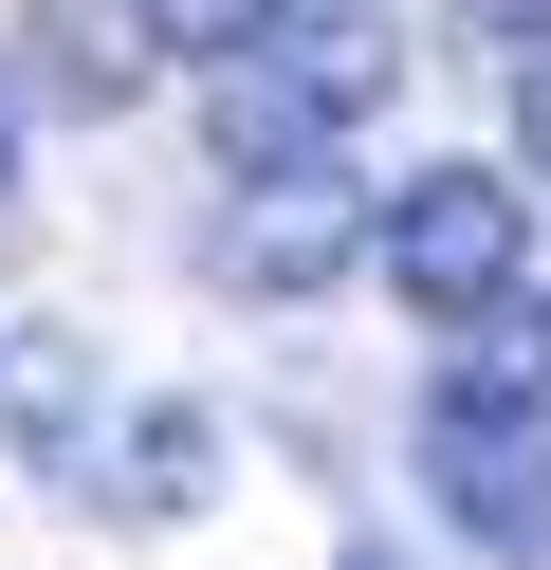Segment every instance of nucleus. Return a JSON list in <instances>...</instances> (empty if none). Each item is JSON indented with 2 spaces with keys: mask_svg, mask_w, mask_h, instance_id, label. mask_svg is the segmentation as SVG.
Here are the masks:
<instances>
[{
  "mask_svg": "<svg viewBox=\"0 0 551 570\" xmlns=\"http://www.w3.org/2000/svg\"><path fill=\"white\" fill-rule=\"evenodd\" d=\"M367 258H386V295H404V313H441V332H460L478 295H514V258H533V203H514L496 166H423V185L386 203V239H367Z\"/></svg>",
  "mask_w": 551,
  "mask_h": 570,
  "instance_id": "nucleus-1",
  "label": "nucleus"
},
{
  "mask_svg": "<svg viewBox=\"0 0 551 570\" xmlns=\"http://www.w3.org/2000/svg\"><path fill=\"white\" fill-rule=\"evenodd\" d=\"M423 479L478 552H514V570L551 552V423H423Z\"/></svg>",
  "mask_w": 551,
  "mask_h": 570,
  "instance_id": "nucleus-2",
  "label": "nucleus"
},
{
  "mask_svg": "<svg viewBox=\"0 0 551 570\" xmlns=\"http://www.w3.org/2000/svg\"><path fill=\"white\" fill-rule=\"evenodd\" d=\"M441 423H551V313L478 295L460 350H441Z\"/></svg>",
  "mask_w": 551,
  "mask_h": 570,
  "instance_id": "nucleus-3",
  "label": "nucleus"
},
{
  "mask_svg": "<svg viewBox=\"0 0 551 570\" xmlns=\"http://www.w3.org/2000/svg\"><path fill=\"white\" fill-rule=\"evenodd\" d=\"M257 56H276V75H294V92H313V111H331V129H350V111H367V92H386V75H404V38H386V19H350V0H331V19H294V0H276V38H257Z\"/></svg>",
  "mask_w": 551,
  "mask_h": 570,
  "instance_id": "nucleus-4",
  "label": "nucleus"
},
{
  "mask_svg": "<svg viewBox=\"0 0 551 570\" xmlns=\"http://www.w3.org/2000/svg\"><path fill=\"white\" fill-rule=\"evenodd\" d=\"M331 148V111L276 75V56H220V166H257V185H294V166Z\"/></svg>",
  "mask_w": 551,
  "mask_h": 570,
  "instance_id": "nucleus-5",
  "label": "nucleus"
},
{
  "mask_svg": "<svg viewBox=\"0 0 551 570\" xmlns=\"http://www.w3.org/2000/svg\"><path fill=\"white\" fill-rule=\"evenodd\" d=\"M220 276H257V295H313V276H350V203H257V222H220Z\"/></svg>",
  "mask_w": 551,
  "mask_h": 570,
  "instance_id": "nucleus-6",
  "label": "nucleus"
},
{
  "mask_svg": "<svg viewBox=\"0 0 551 570\" xmlns=\"http://www.w3.org/2000/svg\"><path fill=\"white\" fill-rule=\"evenodd\" d=\"M129 460H147V479H129L147 515H184V497H203V460H220V423H203V405H147V442H129Z\"/></svg>",
  "mask_w": 551,
  "mask_h": 570,
  "instance_id": "nucleus-7",
  "label": "nucleus"
},
{
  "mask_svg": "<svg viewBox=\"0 0 551 570\" xmlns=\"http://www.w3.org/2000/svg\"><path fill=\"white\" fill-rule=\"evenodd\" d=\"M129 19L166 56H257V38H276V0H129Z\"/></svg>",
  "mask_w": 551,
  "mask_h": 570,
  "instance_id": "nucleus-8",
  "label": "nucleus"
},
{
  "mask_svg": "<svg viewBox=\"0 0 551 570\" xmlns=\"http://www.w3.org/2000/svg\"><path fill=\"white\" fill-rule=\"evenodd\" d=\"M460 19H478V38H533V19H551V0H460Z\"/></svg>",
  "mask_w": 551,
  "mask_h": 570,
  "instance_id": "nucleus-9",
  "label": "nucleus"
},
{
  "mask_svg": "<svg viewBox=\"0 0 551 570\" xmlns=\"http://www.w3.org/2000/svg\"><path fill=\"white\" fill-rule=\"evenodd\" d=\"M533 38H551V19H533ZM514 111H533V148H551V56H533V75H514Z\"/></svg>",
  "mask_w": 551,
  "mask_h": 570,
  "instance_id": "nucleus-10",
  "label": "nucleus"
},
{
  "mask_svg": "<svg viewBox=\"0 0 551 570\" xmlns=\"http://www.w3.org/2000/svg\"><path fill=\"white\" fill-rule=\"evenodd\" d=\"M0 185H19V111H0Z\"/></svg>",
  "mask_w": 551,
  "mask_h": 570,
  "instance_id": "nucleus-11",
  "label": "nucleus"
}]
</instances>
